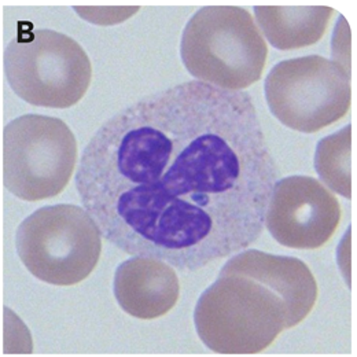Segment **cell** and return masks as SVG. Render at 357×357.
Here are the masks:
<instances>
[{"instance_id":"6da1fadb","label":"cell","mask_w":357,"mask_h":357,"mask_svg":"<svg viewBox=\"0 0 357 357\" xmlns=\"http://www.w3.org/2000/svg\"><path fill=\"white\" fill-rule=\"evenodd\" d=\"M276 181L250 95L190 82L107 120L76 188L121 252L197 271L259 239Z\"/></svg>"},{"instance_id":"7a4b0ae2","label":"cell","mask_w":357,"mask_h":357,"mask_svg":"<svg viewBox=\"0 0 357 357\" xmlns=\"http://www.w3.org/2000/svg\"><path fill=\"white\" fill-rule=\"evenodd\" d=\"M194 320L201 341L222 355L260 354L283 330L300 324L267 284L224 268L199 297Z\"/></svg>"},{"instance_id":"3957f363","label":"cell","mask_w":357,"mask_h":357,"mask_svg":"<svg viewBox=\"0 0 357 357\" xmlns=\"http://www.w3.org/2000/svg\"><path fill=\"white\" fill-rule=\"evenodd\" d=\"M180 55L195 79L239 92L261 79L268 48L248 10L209 6L198 10L185 25Z\"/></svg>"},{"instance_id":"277c9868","label":"cell","mask_w":357,"mask_h":357,"mask_svg":"<svg viewBox=\"0 0 357 357\" xmlns=\"http://www.w3.org/2000/svg\"><path fill=\"white\" fill-rule=\"evenodd\" d=\"M8 86L25 102L50 109L75 106L92 77L89 55L72 38L50 31L21 32L4 50Z\"/></svg>"},{"instance_id":"5b68a950","label":"cell","mask_w":357,"mask_h":357,"mask_svg":"<svg viewBox=\"0 0 357 357\" xmlns=\"http://www.w3.org/2000/svg\"><path fill=\"white\" fill-rule=\"evenodd\" d=\"M17 253L39 280L72 286L87 279L102 253V234L86 209L45 206L20 224Z\"/></svg>"},{"instance_id":"8992f818","label":"cell","mask_w":357,"mask_h":357,"mask_svg":"<svg viewBox=\"0 0 357 357\" xmlns=\"http://www.w3.org/2000/svg\"><path fill=\"white\" fill-rule=\"evenodd\" d=\"M77 164V142L59 119L21 116L3 131V183L17 198L35 202L56 197Z\"/></svg>"},{"instance_id":"52a82bcc","label":"cell","mask_w":357,"mask_h":357,"mask_svg":"<svg viewBox=\"0 0 357 357\" xmlns=\"http://www.w3.org/2000/svg\"><path fill=\"white\" fill-rule=\"evenodd\" d=\"M351 73L319 55L282 61L266 79L272 114L286 127L317 132L347 116L351 107Z\"/></svg>"},{"instance_id":"ba28073f","label":"cell","mask_w":357,"mask_h":357,"mask_svg":"<svg viewBox=\"0 0 357 357\" xmlns=\"http://www.w3.org/2000/svg\"><path fill=\"white\" fill-rule=\"evenodd\" d=\"M341 206L333 192L311 176H289L275 183L266 213V227L286 248H321L337 231Z\"/></svg>"},{"instance_id":"9c48e42d","label":"cell","mask_w":357,"mask_h":357,"mask_svg":"<svg viewBox=\"0 0 357 357\" xmlns=\"http://www.w3.org/2000/svg\"><path fill=\"white\" fill-rule=\"evenodd\" d=\"M178 294L175 269L161 260L134 257L116 269V300L134 317L151 320L164 316L176 305Z\"/></svg>"},{"instance_id":"30bf717a","label":"cell","mask_w":357,"mask_h":357,"mask_svg":"<svg viewBox=\"0 0 357 357\" xmlns=\"http://www.w3.org/2000/svg\"><path fill=\"white\" fill-rule=\"evenodd\" d=\"M223 268L267 284L283 298L300 323L311 313L317 300L314 276L308 266L298 259L246 250L228 260Z\"/></svg>"},{"instance_id":"8fae6325","label":"cell","mask_w":357,"mask_h":357,"mask_svg":"<svg viewBox=\"0 0 357 357\" xmlns=\"http://www.w3.org/2000/svg\"><path fill=\"white\" fill-rule=\"evenodd\" d=\"M268 42L278 50H297L317 43L334 14L330 7H255Z\"/></svg>"},{"instance_id":"7c38bea8","label":"cell","mask_w":357,"mask_h":357,"mask_svg":"<svg viewBox=\"0 0 357 357\" xmlns=\"http://www.w3.org/2000/svg\"><path fill=\"white\" fill-rule=\"evenodd\" d=\"M314 168L334 192L351 198V126L317 143Z\"/></svg>"},{"instance_id":"4fadbf2b","label":"cell","mask_w":357,"mask_h":357,"mask_svg":"<svg viewBox=\"0 0 357 357\" xmlns=\"http://www.w3.org/2000/svg\"><path fill=\"white\" fill-rule=\"evenodd\" d=\"M6 312L4 327V354H32L33 342L25 324L8 310Z\"/></svg>"},{"instance_id":"5bb4252c","label":"cell","mask_w":357,"mask_h":357,"mask_svg":"<svg viewBox=\"0 0 357 357\" xmlns=\"http://www.w3.org/2000/svg\"><path fill=\"white\" fill-rule=\"evenodd\" d=\"M75 11L93 24L109 25L132 17L139 7H75Z\"/></svg>"}]
</instances>
